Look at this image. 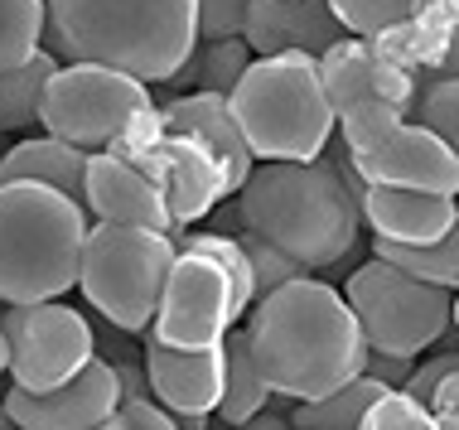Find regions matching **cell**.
Instances as JSON below:
<instances>
[{
	"instance_id": "cell-24",
	"label": "cell",
	"mask_w": 459,
	"mask_h": 430,
	"mask_svg": "<svg viewBox=\"0 0 459 430\" xmlns=\"http://www.w3.org/2000/svg\"><path fill=\"white\" fill-rule=\"evenodd\" d=\"M222 348H228V373H222V401H218L213 416H222L228 426H247L271 401V383L262 377V367L252 358L247 329L232 324L228 339H222Z\"/></svg>"
},
{
	"instance_id": "cell-13",
	"label": "cell",
	"mask_w": 459,
	"mask_h": 430,
	"mask_svg": "<svg viewBox=\"0 0 459 430\" xmlns=\"http://www.w3.org/2000/svg\"><path fill=\"white\" fill-rule=\"evenodd\" d=\"M121 401L117 367L102 353H92L82 373H73L68 383L48 387V391H5V411L20 430H97L107 426L111 407Z\"/></svg>"
},
{
	"instance_id": "cell-33",
	"label": "cell",
	"mask_w": 459,
	"mask_h": 430,
	"mask_svg": "<svg viewBox=\"0 0 459 430\" xmlns=\"http://www.w3.org/2000/svg\"><path fill=\"white\" fill-rule=\"evenodd\" d=\"M179 416L155 397V391H141V397H121L107 416V430H175Z\"/></svg>"
},
{
	"instance_id": "cell-17",
	"label": "cell",
	"mask_w": 459,
	"mask_h": 430,
	"mask_svg": "<svg viewBox=\"0 0 459 430\" xmlns=\"http://www.w3.org/2000/svg\"><path fill=\"white\" fill-rule=\"evenodd\" d=\"M160 121L169 131H189L198 136L222 159V175H228V194H238L247 175L256 169V155L242 136V121L232 112V97L228 92H208V88H189V92H175L169 102H160Z\"/></svg>"
},
{
	"instance_id": "cell-9",
	"label": "cell",
	"mask_w": 459,
	"mask_h": 430,
	"mask_svg": "<svg viewBox=\"0 0 459 430\" xmlns=\"http://www.w3.org/2000/svg\"><path fill=\"white\" fill-rule=\"evenodd\" d=\"M107 150L126 155L131 165H141L145 175L155 179V189L165 194V203H169V218H175V232L198 223V218H208L222 199H228L222 159L198 136H189V131H169L165 121H160V107L141 112Z\"/></svg>"
},
{
	"instance_id": "cell-22",
	"label": "cell",
	"mask_w": 459,
	"mask_h": 430,
	"mask_svg": "<svg viewBox=\"0 0 459 430\" xmlns=\"http://www.w3.org/2000/svg\"><path fill=\"white\" fill-rule=\"evenodd\" d=\"M252 44L242 34H222V39H198L189 48V58L165 78V88L189 92V88H208V92H232L238 78L252 68Z\"/></svg>"
},
{
	"instance_id": "cell-12",
	"label": "cell",
	"mask_w": 459,
	"mask_h": 430,
	"mask_svg": "<svg viewBox=\"0 0 459 430\" xmlns=\"http://www.w3.org/2000/svg\"><path fill=\"white\" fill-rule=\"evenodd\" d=\"M353 165L363 184H396V189L455 194L459 199V150L416 116L396 121L382 141L358 150Z\"/></svg>"
},
{
	"instance_id": "cell-18",
	"label": "cell",
	"mask_w": 459,
	"mask_h": 430,
	"mask_svg": "<svg viewBox=\"0 0 459 430\" xmlns=\"http://www.w3.org/2000/svg\"><path fill=\"white\" fill-rule=\"evenodd\" d=\"M396 64H406L420 82L459 78V5L450 0H420L402 24L372 34Z\"/></svg>"
},
{
	"instance_id": "cell-11",
	"label": "cell",
	"mask_w": 459,
	"mask_h": 430,
	"mask_svg": "<svg viewBox=\"0 0 459 430\" xmlns=\"http://www.w3.org/2000/svg\"><path fill=\"white\" fill-rule=\"evenodd\" d=\"M238 319H242V310L232 300L228 271L208 252L179 247L145 339L169 343V348H213V343L228 339V329Z\"/></svg>"
},
{
	"instance_id": "cell-31",
	"label": "cell",
	"mask_w": 459,
	"mask_h": 430,
	"mask_svg": "<svg viewBox=\"0 0 459 430\" xmlns=\"http://www.w3.org/2000/svg\"><path fill=\"white\" fill-rule=\"evenodd\" d=\"M329 5L349 34H382L392 24H402L420 0H329Z\"/></svg>"
},
{
	"instance_id": "cell-40",
	"label": "cell",
	"mask_w": 459,
	"mask_h": 430,
	"mask_svg": "<svg viewBox=\"0 0 459 430\" xmlns=\"http://www.w3.org/2000/svg\"><path fill=\"white\" fill-rule=\"evenodd\" d=\"M15 421H10V411H5V401H0V430H10Z\"/></svg>"
},
{
	"instance_id": "cell-14",
	"label": "cell",
	"mask_w": 459,
	"mask_h": 430,
	"mask_svg": "<svg viewBox=\"0 0 459 430\" xmlns=\"http://www.w3.org/2000/svg\"><path fill=\"white\" fill-rule=\"evenodd\" d=\"M319 78H325L333 112H343L349 102H363V97H387V102H396L406 116H416L420 88H426V82H420L406 64H396L372 34H343V39H333L325 54H319Z\"/></svg>"
},
{
	"instance_id": "cell-16",
	"label": "cell",
	"mask_w": 459,
	"mask_h": 430,
	"mask_svg": "<svg viewBox=\"0 0 459 430\" xmlns=\"http://www.w3.org/2000/svg\"><path fill=\"white\" fill-rule=\"evenodd\" d=\"M82 203L92 218L102 223H141V228H160L175 232L165 194L155 189V179L141 165H131L126 155L111 150H92L88 155V175H82Z\"/></svg>"
},
{
	"instance_id": "cell-41",
	"label": "cell",
	"mask_w": 459,
	"mask_h": 430,
	"mask_svg": "<svg viewBox=\"0 0 459 430\" xmlns=\"http://www.w3.org/2000/svg\"><path fill=\"white\" fill-rule=\"evenodd\" d=\"M450 5H459V0H450Z\"/></svg>"
},
{
	"instance_id": "cell-8",
	"label": "cell",
	"mask_w": 459,
	"mask_h": 430,
	"mask_svg": "<svg viewBox=\"0 0 459 430\" xmlns=\"http://www.w3.org/2000/svg\"><path fill=\"white\" fill-rule=\"evenodd\" d=\"M151 107H155L151 82H141L135 73L97 64V58H68L48 78L39 126L82 145V150H107Z\"/></svg>"
},
{
	"instance_id": "cell-30",
	"label": "cell",
	"mask_w": 459,
	"mask_h": 430,
	"mask_svg": "<svg viewBox=\"0 0 459 430\" xmlns=\"http://www.w3.org/2000/svg\"><path fill=\"white\" fill-rule=\"evenodd\" d=\"M238 237H242L247 256H252L256 295H266V290H276V286H285V280H295V276H305V271H309V266H300L290 252H281L276 242H266L262 232H252V228H242V223H238Z\"/></svg>"
},
{
	"instance_id": "cell-26",
	"label": "cell",
	"mask_w": 459,
	"mask_h": 430,
	"mask_svg": "<svg viewBox=\"0 0 459 430\" xmlns=\"http://www.w3.org/2000/svg\"><path fill=\"white\" fill-rule=\"evenodd\" d=\"M372 256L402 266L430 286H445V290H459V218L450 223V232L436 242H420V247H406V242H387V237H372Z\"/></svg>"
},
{
	"instance_id": "cell-1",
	"label": "cell",
	"mask_w": 459,
	"mask_h": 430,
	"mask_svg": "<svg viewBox=\"0 0 459 430\" xmlns=\"http://www.w3.org/2000/svg\"><path fill=\"white\" fill-rule=\"evenodd\" d=\"M247 343L271 383V397L309 401L363 373L368 339L353 305L329 280L295 276L266 290L247 310Z\"/></svg>"
},
{
	"instance_id": "cell-29",
	"label": "cell",
	"mask_w": 459,
	"mask_h": 430,
	"mask_svg": "<svg viewBox=\"0 0 459 430\" xmlns=\"http://www.w3.org/2000/svg\"><path fill=\"white\" fill-rule=\"evenodd\" d=\"M358 430H436V411L406 387H382L372 397V407L363 411Z\"/></svg>"
},
{
	"instance_id": "cell-21",
	"label": "cell",
	"mask_w": 459,
	"mask_h": 430,
	"mask_svg": "<svg viewBox=\"0 0 459 430\" xmlns=\"http://www.w3.org/2000/svg\"><path fill=\"white\" fill-rule=\"evenodd\" d=\"M88 155L92 150H82V145H73V141H64V136H54V131L39 126V136H24L20 145L5 150V159H0V184L5 179H39V184H54V189H64L68 199L82 203Z\"/></svg>"
},
{
	"instance_id": "cell-36",
	"label": "cell",
	"mask_w": 459,
	"mask_h": 430,
	"mask_svg": "<svg viewBox=\"0 0 459 430\" xmlns=\"http://www.w3.org/2000/svg\"><path fill=\"white\" fill-rule=\"evenodd\" d=\"M411 367H416V358H406V353L368 348V358H363V373H372L377 383H387V387H402L406 377H411Z\"/></svg>"
},
{
	"instance_id": "cell-15",
	"label": "cell",
	"mask_w": 459,
	"mask_h": 430,
	"mask_svg": "<svg viewBox=\"0 0 459 430\" xmlns=\"http://www.w3.org/2000/svg\"><path fill=\"white\" fill-rule=\"evenodd\" d=\"M145 377L151 391L179 416V426H208V416L222 401V373H228V348H169V343L145 339Z\"/></svg>"
},
{
	"instance_id": "cell-25",
	"label": "cell",
	"mask_w": 459,
	"mask_h": 430,
	"mask_svg": "<svg viewBox=\"0 0 459 430\" xmlns=\"http://www.w3.org/2000/svg\"><path fill=\"white\" fill-rule=\"evenodd\" d=\"M382 387L387 383H377L372 373H358L349 383H339L333 391H325V397L295 401L290 426L295 430H353V426H363V411L372 407V397H377Z\"/></svg>"
},
{
	"instance_id": "cell-35",
	"label": "cell",
	"mask_w": 459,
	"mask_h": 430,
	"mask_svg": "<svg viewBox=\"0 0 459 430\" xmlns=\"http://www.w3.org/2000/svg\"><path fill=\"white\" fill-rule=\"evenodd\" d=\"M430 411H436V430H459V367L436 383V391H430Z\"/></svg>"
},
{
	"instance_id": "cell-6",
	"label": "cell",
	"mask_w": 459,
	"mask_h": 430,
	"mask_svg": "<svg viewBox=\"0 0 459 430\" xmlns=\"http://www.w3.org/2000/svg\"><path fill=\"white\" fill-rule=\"evenodd\" d=\"M175 232L92 218L78 262L82 300L121 334H145L155 319L160 290H165V276L175 266Z\"/></svg>"
},
{
	"instance_id": "cell-37",
	"label": "cell",
	"mask_w": 459,
	"mask_h": 430,
	"mask_svg": "<svg viewBox=\"0 0 459 430\" xmlns=\"http://www.w3.org/2000/svg\"><path fill=\"white\" fill-rule=\"evenodd\" d=\"M117 383H121V397H141L151 391V377H145V363H131V358H117Z\"/></svg>"
},
{
	"instance_id": "cell-32",
	"label": "cell",
	"mask_w": 459,
	"mask_h": 430,
	"mask_svg": "<svg viewBox=\"0 0 459 430\" xmlns=\"http://www.w3.org/2000/svg\"><path fill=\"white\" fill-rule=\"evenodd\" d=\"M416 121H426L436 136H445L459 150V78H436L420 88Z\"/></svg>"
},
{
	"instance_id": "cell-3",
	"label": "cell",
	"mask_w": 459,
	"mask_h": 430,
	"mask_svg": "<svg viewBox=\"0 0 459 430\" xmlns=\"http://www.w3.org/2000/svg\"><path fill=\"white\" fill-rule=\"evenodd\" d=\"M44 48L165 82L198 44V0H44Z\"/></svg>"
},
{
	"instance_id": "cell-39",
	"label": "cell",
	"mask_w": 459,
	"mask_h": 430,
	"mask_svg": "<svg viewBox=\"0 0 459 430\" xmlns=\"http://www.w3.org/2000/svg\"><path fill=\"white\" fill-rule=\"evenodd\" d=\"M450 324L459 329V290H455V300H450Z\"/></svg>"
},
{
	"instance_id": "cell-4",
	"label": "cell",
	"mask_w": 459,
	"mask_h": 430,
	"mask_svg": "<svg viewBox=\"0 0 459 430\" xmlns=\"http://www.w3.org/2000/svg\"><path fill=\"white\" fill-rule=\"evenodd\" d=\"M92 213L39 179L0 184V305L58 300L78 286Z\"/></svg>"
},
{
	"instance_id": "cell-20",
	"label": "cell",
	"mask_w": 459,
	"mask_h": 430,
	"mask_svg": "<svg viewBox=\"0 0 459 430\" xmlns=\"http://www.w3.org/2000/svg\"><path fill=\"white\" fill-rule=\"evenodd\" d=\"M363 228H372V237L387 242H436L450 232L459 218V199L455 194H426V189H396V184H368L363 189Z\"/></svg>"
},
{
	"instance_id": "cell-10",
	"label": "cell",
	"mask_w": 459,
	"mask_h": 430,
	"mask_svg": "<svg viewBox=\"0 0 459 430\" xmlns=\"http://www.w3.org/2000/svg\"><path fill=\"white\" fill-rule=\"evenodd\" d=\"M0 324L10 334V383L24 391H48L82 373L97 353V334L78 305L58 300H5Z\"/></svg>"
},
{
	"instance_id": "cell-27",
	"label": "cell",
	"mask_w": 459,
	"mask_h": 430,
	"mask_svg": "<svg viewBox=\"0 0 459 430\" xmlns=\"http://www.w3.org/2000/svg\"><path fill=\"white\" fill-rule=\"evenodd\" d=\"M44 0H0V68L30 58L44 44Z\"/></svg>"
},
{
	"instance_id": "cell-5",
	"label": "cell",
	"mask_w": 459,
	"mask_h": 430,
	"mask_svg": "<svg viewBox=\"0 0 459 430\" xmlns=\"http://www.w3.org/2000/svg\"><path fill=\"white\" fill-rule=\"evenodd\" d=\"M228 97L256 159H315L339 126L319 78V54L305 48L256 54Z\"/></svg>"
},
{
	"instance_id": "cell-19",
	"label": "cell",
	"mask_w": 459,
	"mask_h": 430,
	"mask_svg": "<svg viewBox=\"0 0 459 430\" xmlns=\"http://www.w3.org/2000/svg\"><path fill=\"white\" fill-rule=\"evenodd\" d=\"M343 34L349 30L339 24L329 0H252L242 24V39L252 44V54H285V48L325 54Z\"/></svg>"
},
{
	"instance_id": "cell-38",
	"label": "cell",
	"mask_w": 459,
	"mask_h": 430,
	"mask_svg": "<svg viewBox=\"0 0 459 430\" xmlns=\"http://www.w3.org/2000/svg\"><path fill=\"white\" fill-rule=\"evenodd\" d=\"M0 377H10V334H5V324H0Z\"/></svg>"
},
{
	"instance_id": "cell-34",
	"label": "cell",
	"mask_w": 459,
	"mask_h": 430,
	"mask_svg": "<svg viewBox=\"0 0 459 430\" xmlns=\"http://www.w3.org/2000/svg\"><path fill=\"white\" fill-rule=\"evenodd\" d=\"M247 5H252V0H198V39H222V34H242Z\"/></svg>"
},
{
	"instance_id": "cell-28",
	"label": "cell",
	"mask_w": 459,
	"mask_h": 430,
	"mask_svg": "<svg viewBox=\"0 0 459 430\" xmlns=\"http://www.w3.org/2000/svg\"><path fill=\"white\" fill-rule=\"evenodd\" d=\"M396 121H406V112L396 102H387V97H363V102H349L339 112V141L349 145V155L368 150L372 141H382L387 131L396 126Z\"/></svg>"
},
{
	"instance_id": "cell-23",
	"label": "cell",
	"mask_w": 459,
	"mask_h": 430,
	"mask_svg": "<svg viewBox=\"0 0 459 430\" xmlns=\"http://www.w3.org/2000/svg\"><path fill=\"white\" fill-rule=\"evenodd\" d=\"M64 58L54 48H34L30 58L0 68V131H30L39 126V107H44V92H48V78L58 73Z\"/></svg>"
},
{
	"instance_id": "cell-2",
	"label": "cell",
	"mask_w": 459,
	"mask_h": 430,
	"mask_svg": "<svg viewBox=\"0 0 459 430\" xmlns=\"http://www.w3.org/2000/svg\"><path fill=\"white\" fill-rule=\"evenodd\" d=\"M238 223L262 232L309 271H329L358 247L363 203L325 150L315 159H256L238 189Z\"/></svg>"
},
{
	"instance_id": "cell-7",
	"label": "cell",
	"mask_w": 459,
	"mask_h": 430,
	"mask_svg": "<svg viewBox=\"0 0 459 430\" xmlns=\"http://www.w3.org/2000/svg\"><path fill=\"white\" fill-rule=\"evenodd\" d=\"M343 300L353 305L358 324H363L368 348L382 353H406V358H420L430 343H440L450 334V300L455 290L430 286L402 266L372 256L343 286Z\"/></svg>"
}]
</instances>
